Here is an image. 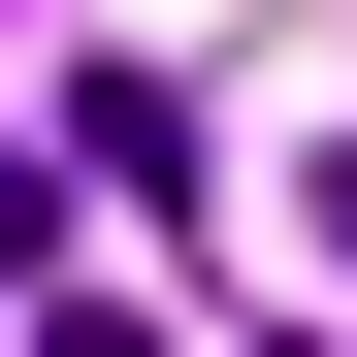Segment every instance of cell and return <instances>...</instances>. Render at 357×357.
<instances>
[{
    "mask_svg": "<svg viewBox=\"0 0 357 357\" xmlns=\"http://www.w3.org/2000/svg\"><path fill=\"white\" fill-rule=\"evenodd\" d=\"M33 357H162V325H130V292H33Z\"/></svg>",
    "mask_w": 357,
    "mask_h": 357,
    "instance_id": "1",
    "label": "cell"
},
{
    "mask_svg": "<svg viewBox=\"0 0 357 357\" xmlns=\"http://www.w3.org/2000/svg\"><path fill=\"white\" fill-rule=\"evenodd\" d=\"M0 292H66V227H33V162H0Z\"/></svg>",
    "mask_w": 357,
    "mask_h": 357,
    "instance_id": "2",
    "label": "cell"
},
{
    "mask_svg": "<svg viewBox=\"0 0 357 357\" xmlns=\"http://www.w3.org/2000/svg\"><path fill=\"white\" fill-rule=\"evenodd\" d=\"M292 195H325V260H357V130H325V162H292Z\"/></svg>",
    "mask_w": 357,
    "mask_h": 357,
    "instance_id": "3",
    "label": "cell"
}]
</instances>
